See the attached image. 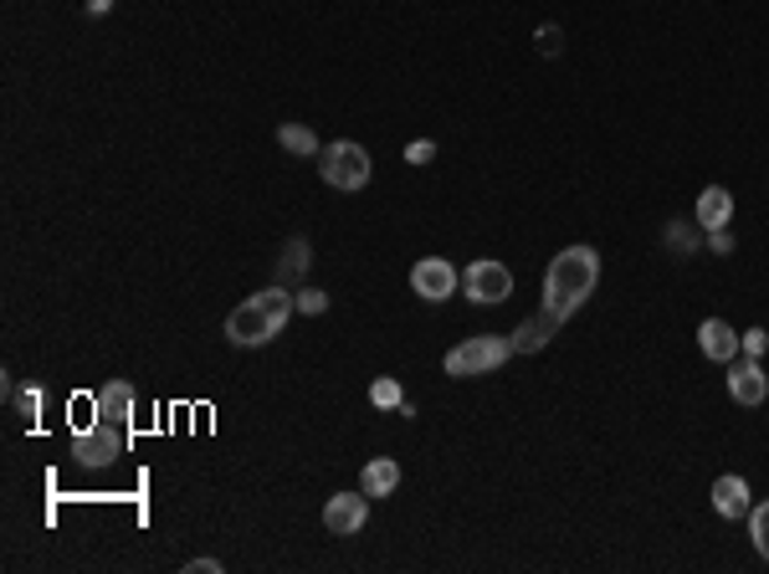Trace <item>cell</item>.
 Segmentation results:
<instances>
[{
    "mask_svg": "<svg viewBox=\"0 0 769 574\" xmlns=\"http://www.w3.org/2000/svg\"><path fill=\"white\" fill-rule=\"evenodd\" d=\"M431 154H437V144H426V139H416V144L406 149V160H411V164H426Z\"/></svg>",
    "mask_w": 769,
    "mask_h": 574,
    "instance_id": "7402d4cb",
    "label": "cell"
},
{
    "mask_svg": "<svg viewBox=\"0 0 769 574\" xmlns=\"http://www.w3.org/2000/svg\"><path fill=\"white\" fill-rule=\"evenodd\" d=\"M749 538H755V548L769 560V503L749 507Z\"/></svg>",
    "mask_w": 769,
    "mask_h": 574,
    "instance_id": "e0dca14e",
    "label": "cell"
},
{
    "mask_svg": "<svg viewBox=\"0 0 769 574\" xmlns=\"http://www.w3.org/2000/svg\"><path fill=\"white\" fill-rule=\"evenodd\" d=\"M93 421L98 426H113L123 436H133V385L129 380H108L93 395Z\"/></svg>",
    "mask_w": 769,
    "mask_h": 574,
    "instance_id": "8992f818",
    "label": "cell"
},
{
    "mask_svg": "<svg viewBox=\"0 0 769 574\" xmlns=\"http://www.w3.org/2000/svg\"><path fill=\"white\" fill-rule=\"evenodd\" d=\"M292 293L288 288H262L257 298H247V303H237L231 313H226V339L237 349H262V344H272V339L282 334V323H288V313H292Z\"/></svg>",
    "mask_w": 769,
    "mask_h": 574,
    "instance_id": "7a4b0ae2",
    "label": "cell"
},
{
    "mask_svg": "<svg viewBox=\"0 0 769 574\" xmlns=\"http://www.w3.org/2000/svg\"><path fill=\"white\" fill-rule=\"evenodd\" d=\"M319 174H323V185H333V190H364L370 185V154L354 139H339V144H329L319 154Z\"/></svg>",
    "mask_w": 769,
    "mask_h": 574,
    "instance_id": "277c9868",
    "label": "cell"
},
{
    "mask_svg": "<svg viewBox=\"0 0 769 574\" xmlns=\"http://www.w3.org/2000/svg\"><path fill=\"white\" fill-rule=\"evenodd\" d=\"M370 401L380 405V411H396V405H406V395H400L396 380H374V385H370Z\"/></svg>",
    "mask_w": 769,
    "mask_h": 574,
    "instance_id": "ac0fdd59",
    "label": "cell"
},
{
    "mask_svg": "<svg viewBox=\"0 0 769 574\" xmlns=\"http://www.w3.org/2000/svg\"><path fill=\"white\" fill-rule=\"evenodd\" d=\"M462 288H467L472 303H503V298L513 293V272H508L503 262H472L467 278H462Z\"/></svg>",
    "mask_w": 769,
    "mask_h": 574,
    "instance_id": "ba28073f",
    "label": "cell"
},
{
    "mask_svg": "<svg viewBox=\"0 0 769 574\" xmlns=\"http://www.w3.org/2000/svg\"><path fill=\"white\" fill-rule=\"evenodd\" d=\"M303 272H308V241H303V236H292L288 246H282V262H278V278H272V282L292 293V288L303 282Z\"/></svg>",
    "mask_w": 769,
    "mask_h": 574,
    "instance_id": "9a60e30c",
    "label": "cell"
},
{
    "mask_svg": "<svg viewBox=\"0 0 769 574\" xmlns=\"http://www.w3.org/2000/svg\"><path fill=\"white\" fill-rule=\"evenodd\" d=\"M129 452V436L113 426H98V421H88V426L72 431V456H78L82 467H113L119 456Z\"/></svg>",
    "mask_w": 769,
    "mask_h": 574,
    "instance_id": "5b68a950",
    "label": "cell"
},
{
    "mask_svg": "<svg viewBox=\"0 0 769 574\" xmlns=\"http://www.w3.org/2000/svg\"><path fill=\"white\" fill-rule=\"evenodd\" d=\"M713 507L723 513V518H749V507H755L749 503V482L733 477V472L729 477H718L713 482Z\"/></svg>",
    "mask_w": 769,
    "mask_h": 574,
    "instance_id": "7c38bea8",
    "label": "cell"
},
{
    "mask_svg": "<svg viewBox=\"0 0 769 574\" xmlns=\"http://www.w3.org/2000/svg\"><path fill=\"white\" fill-rule=\"evenodd\" d=\"M708 246H713V252H733V236H729V231H723V226H718V231H713V241H708Z\"/></svg>",
    "mask_w": 769,
    "mask_h": 574,
    "instance_id": "cb8c5ba5",
    "label": "cell"
},
{
    "mask_svg": "<svg viewBox=\"0 0 769 574\" xmlns=\"http://www.w3.org/2000/svg\"><path fill=\"white\" fill-rule=\"evenodd\" d=\"M698 344H703V354H708V360H718V364L739 360V334H733L723 319H703V329H698Z\"/></svg>",
    "mask_w": 769,
    "mask_h": 574,
    "instance_id": "8fae6325",
    "label": "cell"
},
{
    "mask_svg": "<svg viewBox=\"0 0 769 574\" xmlns=\"http://www.w3.org/2000/svg\"><path fill=\"white\" fill-rule=\"evenodd\" d=\"M729 395L743 405V411L765 405L769 380H765V370H759V360H729Z\"/></svg>",
    "mask_w": 769,
    "mask_h": 574,
    "instance_id": "30bf717a",
    "label": "cell"
},
{
    "mask_svg": "<svg viewBox=\"0 0 769 574\" xmlns=\"http://www.w3.org/2000/svg\"><path fill=\"white\" fill-rule=\"evenodd\" d=\"M108 6H113V0H88V11H93V16H103Z\"/></svg>",
    "mask_w": 769,
    "mask_h": 574,
    "instance_id": "d4e9b609",
    "label": "cell"
},
{
    "mask_svg": "<svg viewBox=\"0 0 769 574\" xmlns=\"http://www.w3.org/2000/svg\"><path fill=\"white\" fill-rule=\"evenodd\" d=\"M364 523H370V493H364V487H359V493H333L329 507H323V528L339 538L359 534Z\"/></svg>",
    "mask_w": 769,
    "mask_h": 574,
    "instance_id": "52a82bcc",
    "label": "cell"
},
{
    "mask_svg": "<svg viewBox=\"0 0 769 574\" xmlns=\"http://www.w3.org/2000/svg\"><path fill=\"white\" fill-rule=\"evenodd\" d=\"M359 487L370 497H390L400 487V462H390V456H374L370 467H364V477H359Z\"/></svg>",
    "mask_w": 769,
    "mask_h": 574,
    "instance_id": "5bb4252c",
    "label": "cell"
},
{
    "mask_svg": "<svg viewBox=\"0 0 769 574\" xmlns=\"http://www.w3.org/2000/svg\"><path fill=\"white\" fill-rule=\"evenodd\" d=\"M292 303H298V313H313V319H319L323 308H329V293H319V288H298Z\"/></svg>",
    "mask_w": 769,
    "mask_h": 574,
    "instance_id": "d6986e66",
    "label": "cell"
},
{
    "mask_svg": "<svg viewBox=\"0 0 769 574\" xmlns=\"http://www.w3.org/2000/svg\"><path fill=\"white\" fill-rule=\"evenodd\" d=\"M508 354H513V339H498V334L462 339L457 349H447V374H457V380H467V374H492V370H503Z\"/></svg>",
    "mask_w": 769,
    "mask_h": 574,
    "instance_id": "3957f363",
    "label": "cell"
},
{
    "mask_svg": "<svg viewBox=\"0 0 769 574\" xmlns=\"http://www.w3.org/2000/svg\"><path fill=\"white\" fill-rule=\"evenodd\" d=\"M600 282V252L596 246H565V252L549 262V278H545V319L565 323L575 313V308L585 303V298L596 293Z\"/></svg>",
    "mask_w": 769,
    "mask_h": 574,
    "instance_id": "6da1fadb",
    "label": "cell"
},
{
    "mask_svg": "<svg viewBox=\"0 0 769 574\" xmlns=\"http://www.w3.org/2000/svg\"><path fill=\"white\" fill-rule=\"evenodd\" d=\"M278 144L288 149V154H319V139L308 134L303 123H278Z\"/></svg>",
    "mask_w": 769,
    "mask_h": 574,
    "instance_id": "2e32d148",
    "label": "cell"
},
{
    "mask_svg": "<svg viewBox=\"0 0 769 574\" xmlns=\"http://www.w3.org/2000/svg\"><path fill=\"white\" fill-rule=\"evenodd\" d=\"M186 574H221V564H216V560H190Z\"/></svg>",
    "mask_w": 769,
    "mask_h": 574,
    "instance_id": "603a6c76",
    "label": "cell"
},
{
    "mask_svg": "<svg viewBox=\"0 0 769 574\" xmlns=\"http://www.w3.org/2000/svg\"><path fill=\"white\" fill-rule=\"evenodd\" d=\"M16 405H21V415H27V421H37V415H41V390L37 385H21V390H16Z\"/></svg>",
    "mask_w": 769,
    "mask_h": 574,
    "instance_id": "ffe728a7",
    "label": "cell"
},
{
    "mask_svg": "<svg viewBox=\"0 0 769 574\" xmlns=\"http://www.w3.org/2000/svg\"><path fill=\"white\" fill-rule=\"evenodd\" d=\"M411 288L426 298V303H447L457 293V268H451L447 256H426L411 268Z\"/></svg>",
    "mask_w": 769,
    "mask_h": 574,
    "instance_id": "9c48e42d",
    "label": "cell"
},
{
    "mask_svg": "<svg viewBox=\"0 0 769 574\" xmlns=\"http://www.w3.org/2000/svg\"><path fill=\"white\" fill-rule=\"evenodd\" d=\"M739 349L749 354V360H759V354L769 349V334H765V329H749V334H739Z\"/></svg>",
    "mask_w": 769,
    "mask_h": 574,
    "instance_id": "44dd1931",
    "label": "cell"
},
{
    "mask_svg": "<svg viewBox=\"0 0 769 574\" xmlns=\"http://www.w3.org/2000/svg\"><path fill=\"white\" fill-rule=\"evenodd\" d=\"M729 215H733V195L723 185H708L703 195H698V221H703L708 231L729 226Z\"/></svg>",
    "mask_w": 769,
    "mask_h": 574,
    "instance_id": "4fadbf2b",
    "label": "cell"
}]
</instances>
